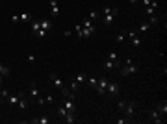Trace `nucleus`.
<instances>
[{"mask_svg": "<svg viewBox=\"0 0 167 124\" xmlns=\"http://www.w3.org/2000/svg\"><path fill=\"white\" fill-rule=\"evenodd\" d=\"M138 71H139V67H138V65L134 63V59H130V58H128V59H125V63H123V65L119 67V72H121L123 76H130V74H136Z\"/></svg>", "mask_w": 167, "mask_h": 124, "instance_id": "nucleus-1", "label": "nucleus"}, {"mask_svg": "<svg viewBox=\"0 0 167 124\" xmlns=\"http://www.w3.org/2000/svg\"><path fill=\"white\" fill-rule=\"evenodd\" d=\"M58 115H59V117L63 119V122H67V124H73L74 121H76V119H74V113L67 111V109H65L63 106H59V108H58Z\"/></svg>", "mask_w": 167, "mask_h": 124, "instance_id": "nucleus-2", "label": "nucleus"}, {"mask_svg": "<svg viewBox=\"0 0 167 124\" xmlns=\"http://www.w3.org/2000/svg\"><path fill=\"white\" fill-rule=\"evenodd\" d=\"M108 78H100L99 82H97V87H95V91H97V95H100V96H104L106 95V87H108Z\"/></svg>", "mask_w": 167, "mask_h": 124, "instance_id": "nucleus-3", "label": "nucleus"}, {"mask_svg": "<svg viewBox=\"0 0 167 124\" xmlns=\"http://www.w3.org/2000/svg\"><path fill=\"white\" fill-rule=\"evenodd\" d=\"M121 65H123V61H121V59H115V61H112V59H104V69H106V71L119 69Z\"/></svg>", "mask_w": 167, "mask_h": 124, "instance_id": "nucleus-4", "label": "nucleus"}, {"mask_svg": "<svg viewBox=\"0 0 167 124\" xmlns=\"http://www.w3.org/2000/svg\"><path fill=\"white\" fill-rule=\"evenodd\" d=\"M106 93H108L110 96H117V95H119V83H115V82H108Z\"/></svg>", "mask_w": 167, "mask_h": 124, "instance_id": "nucleus-5", "label": "nucleus"}, {"mask_svg": "<svg viewBox=\"0 0 167 124\" xmlns=\"http://www.w3.org/2000/svg\"><path fill=\"white\" fill-rule=\"evenodd\" d=\"M156 9H158V0H151V4L143 7L145 15H154V13H156Z\"/></svg>", "mask_w": 167, "mask_h": 124, "instance_id": "nucleus-6", "label": "nucleus"}, {"mask_svg": "<svg viewBox=\"0 0 167 124\" xmlns=\"http://www.w3.org/2000/svg\"><path fill=\"white\" fill-rule=\"evenodd\" d=\"M17 106H19L20 109H26V108H28V98H26V93H24V91L19 93V104H17Z\"/></svg>", "mask_w": 167, "mask_h": 124, "instance_id": "nucleus-7", "label": "nucleus"}, {"mask_svg": "<svg viewBox=\"0 0 167 124\" xmlns=\"http://www.w3.org/2000/svg\"><path fill=\"white\" fill-rule=\"evenodd\" d=\"M123 111H125V115L130 119V117L134 115V111H136V102H126V106H125Z\"/></svg>", "mask_w": 167, "mask_h": 124, "instance_id": "nucleus-8", "label": "nucleus"}, {"mask_svg": "<svg viewBox=\"0 0 167 124\" xmlns=\"http://www.w3.org/2000/svg\"><path fill=\"white\" fill-rule=\"evenodd\" d=\"M63 108H65L67 111H71V113L76 111V104H74V100H71V98H65V100H63Z\"/></svg>", "mask_w": 167, "mask_h": 124, "instance_id": "nucleus-9", "label": "nucleus"}, {"mask_svg": "<svg viewBox=\"0 0 167 124\" xmlns=\"http://www.w3.org/2000/svg\"><path fill=\"white\" fill-rule=\"evenodd\" d=\"M30 22H32V30H30V32H32V33H33V35L37 37V33L41 32V24H39V19H32Z\"/></svg>", "mask_w": 167, "mask_h": 124, "instance_id": "nucleus-10", "label": "nucleus"}, {"mask_svg": "<svg viewBox=\"0 0 167 124\" xmlns=\"http://www.w3.org/2000/svg\"><path fill=\"white\" fill-rule=\"evenodd\" d=\"M48 76H50V82L54 83V87H58V89H61V87L65 85V83H63V82H61V80L58 78V74H54V72H50Z\"/></svg>", "mask_w": 167, "mask_h": 124, "instance_id": "nucleus-11", "label": "nucleus"}, {"mask_svg": "<svg viewBox=\"0 0 167 124\" xmlns=\"http://www.w3.org/2000/svg\"><path fill=\"white\" fill-rule=\"evenodd\" d=\"M156 111L165 119V115H167V102L164 100V102H158V106H156Z\"/></svg>", "mask_w": 167, "mask_h": 124, "instance_id": "nucleus-12", "label": "nucleus"}, {"mask_svg": "<svg viewBox=\"0 0 167 124\" xmlns=\"http://www.w3.org/2000/svg\"><path fill=\"white\" fill-rule=\"evenodd\" d=\"M39 24H41V30H45V32H48L52 28V20L50 19H39Z\"/></svg>", "mask_w": 167, "mask_h": 124, "instance_id": "nucleus-13", "label": "nucleus"}, {"mask_svg": "<svg viewBox=\"0 0 167 124\" xmlns=\"http://www.w3.org/2000/svg\"><path fill=\"white\" fill-rule=\"evenodd\" d=\"M151 121H152V122H156V124H162L164 121H165V119H164V117H162V115H160L156 109H154V111L151 113Z\"/></svg>", "mask_w": 167, "mask_h": 124, "instance_id": "nucleus-14", "label": "nucleus"}, {"mask_svg": "<svg viewBox=\"0 0 167 124\" xmlns=\"http://www.w3.org/2000/svg\"><path fill=\"white\" fill-rule=\"evenodd\" d=\"M59 91H61V95H63L65 98H71V100H74V93H73V91H71V89H69L67 85H63V87H61Z\"/></svg>", "mask_w": 167, "mask_h": 124, "instance_id": "nucleus-15", "label": "nucleus"}, {"mask_svg": "<svg viewBox=\"0 0 167 124\" xmlns=\"http://www.w3.org/2000/svg\"><path fill=\"white\" fill-rule=\"evenodd\" d=\"M86 80H87V74H86V72H78V74H76V78H74V82H76L78 85H82Z\"/></svg>", "mask_w": 167, "mask_h": 124, "instance_id": "nucleus-16", "label": "nucleus"}, {"mask_svg": "<svg viewBox=\"0 0 167 124\" xmlns=\"http://www.w3.org/2000/svg\"><path fill=\"white\" fill-rule=\"evenodd\" d=\"M93 33H95V24H93V26H87V28H84V39L91 37Z\"/></svg>", "mask_w": 167, "mask_h": 124, "instance_id": "nucleus-17", "label": "nucleus"}, {"mask_svg": "<svg viewBox=\"0 0 167 124\" xmlns=\"http://www.w3.org/2000/svg\"><path fill=\"white\" fill-rule=\"evenodd\" d=\"M30 122L32 124H48L50 122V119H48V117H39V119H32Z\"/></svg>", "mask_w": 167, "mask_h": 124, "instance_id": "nucleus-18", "label": "nucleus"}, {"mask_svg": "<svg viewBox=\"0 0 167 124\" xmlns=\"http://www.w3.org/2000/svg\"><path fill=\"white\" fill-rule=\"evenodd\" d=\"M19 17H20V22H22V24H26V22H30V20H32V15H30L28 11H24V13H20Z\"/></svg>", "mask_w": 167, "mask_h": 124, "instance_id": "nucleus-19", "label": "nucleus"}, {"mask_svg": "<svg viewBox=\"0 0 167 124\" xmlns=\"http://www.w3.org/2000/svg\"><path fill=\"white\" fill-rule=\"evenodd\" d=\"M7 104L17 106L19 104V95H7Z\"/></svg>", "mask_w": 167, "mask_h": 124, "instance_id": "nucleus-20", "label": "nucleus"}, {"mask_svg": "<svg viewBox=\"0 0 167 124\" xmlns=\"http://www.w3.org/2000/svg\"><path fill=\"white\" fill-rule=\"evenodd\" d=\"M113 20H115V15H112V13H110V15H104V24H106V26H112Z\"/></svg>", "mask_w": 167, "mask_h": 124, "instance_id": "nucleus-21", "label": "nucleus"}, {"mask_svg": "<svg viewBox=\"0 0 167 124\" xmlns=\"http://www.w3.org/2000/svg\"><path fill=\"white\" fill-rule=\"evenodd\" d=\"M74 33L78 35V39H84V28H82V24H76L74 26Z\"/></svg>", "mask_w": 167, "mask_h": 124, "instance_id": "nucleus-22", "label": "nucleus"}, {"mask_svg": "<svg viewBox=\"0 0 167 124\" xmlns=\"http://www.w3.org/2000/svg\"><path fill=\"white\" fill-rule=\"evenodd\" d=\"M30 93H32V96H33V98H39V91H37L35 82H32V85H30Z\"/></svg>", "mask_w": 167, "mask_h": 124, "instance_id": "nucleus-23", "label": "nucleus"}, {"mask_svg": "<svg viewBox=\"0 0 167 124\" xmlns=\"http://www.w3.org/2000/svg\"><path fill=\"white\" fill-rule=\"evenodd\" d=\"M138 32H141V33H147V32H149V22H147V20H143V22L139 24Z\"/></svg>", "mask_w": 167, "mask_h": 124, "instance_id": "nucleus-24", "label": "nucleus"}, {"mask_svg": "<svg viewBox=\"0 0 167 124\" xmlns=\"http://www.w3.org/2000/svg\"><path fill=\"white\" fill-rule=\"evenodd\" d=\"M104 59H112V61H115V59H119V54H117V52H113V50H112V52H108V56H106V58H104Z\"/></svg>", "mask_w": 167, "mask_h": 124, "instance_id": "nucleus-25", "label": "nucleus"}, {"mask_svg": "<svg viewBox=\"0 0 167 124\" xmlns=\"http://www.w3.org/2000/svg\"><path fill=\"white\" fill-rule=\"evenodd\" d=\"M69 89H71V91H73V93H76V91H80V85H78V83H76V82H74V78H73V82H71V83H69Z\"/></svg>", "mask_w": 167, "mask_h": 124, "instance_id": "nucleus-26", "label": "nucleus"}, {"mask_svg": "<svg viewBox=\"0 0 167 124\" xmlns=\"http://www.w3.org/2000/svg\"><path fill=\"white\" fill-rule=\"evenodd\" d=\"M0 74L6 78V76L9 74V67H6V65H2V63H0Z\"/></svg>", "mask_w": 167, "mask_h": 124, "instance_id": "nucleus-27", "label": "nucleus"}, {"mask_svg": "<svg viewBox=\"0 0 167 124\" xmlns=\"http://www.w3.org/2000/svg\"><path fill=\"white\" fill-rule=\"evenodd\" d=\"M50 15H52V17L59 15V6H50Z\"/></svg>", "mask_w": 167, "mask_h": 124, "instance_id": "nucleus-28", "label": "nucleus"}, {"mask_svg": "<svg viewBox=\"0 0 167 124\" xmlns=\"http://www.w3.org/2000/svg\"><path fill=\"white\" fill-rule=\"evenodd\" d=\"M125 37H126V33H117V35H115V43H123Z\"/></svg>", "mask_w": 167, "mask_h": 124, "instance_id": "nucleus-29", "label": "nucleus"}, {"mask_svg": "<svg viewBox=\"0 0 167 124\" xmlns=\"http://www.w3.org/2000/svg\"><path fill=\"white\" fill-rule=\"evenodd\" d=\"M132 45H134V46H139V45H141V39H139L138 35H134V37H132Z\"/></svg>", "mask_w": 167, "mask_h": 124, "instance_id": "nucleus-30", "label": "nucleus"}, {"mask_svg": "<svg viewBox=\"0 0 167 124\" xmlns=\"http://www.w3.org/2000/svg\"><path fill=\"white\" fill-rule=\"evenodd\" d=\"M99 17V11H89V15H87V19H91V20H95Z\"/></svg>", "mask_w": 167, "mask_h": 124, "instance_id": "nucleus-31", "label": "nucleus"}, {"mask_svg": "<svg viewBox=\"0 0 167 124\" xmlns=\"http://www.w3.org/2000/svg\"><path fill=\"white\" fill-rule=\"evenodd\" d=\"M149 20H151V24H158V17H156V13H154V15H149Z\"/></svg>", "mask_w": 167, "mask_h": 124, "instance_id": "nucleus-32", "label": "nucleus"}, {"mask_svg": "<svg viewBox=\"0 0 167 124\" xmlns=\"http://www.w3.org/2000/svg\"><path fill=\"white\" fill-rule=\"evenodd\" d=\"M97 82H99V80H97V78H89V80H87V83H89V85H91V87H93V89H95V87H97Z\"/></svg>", "mask_w": 167, "mask_h": 124, "instance_id": "nucleus-33", "label": "nucleus"}, {"mask_svg": "<svg viewBox=\"0 0 167 124\" xmlns=\"http://www.w3.org/2000/svg\"><path fill=\"white\" fill-rule=\"evenodd\" d=\"M125 106H126V100H119V104H117V109H119V111H123V109H125Z\"/></svg>", "mask_w": 167, "mask_h": 124, "instance_id": "nucleus-34", "label": "nucleus"}, {"mask_svg": "<svg viewBox=\"0 0 167 124\" xmlns=\"http://www.w3.org/2000/svg\"><path fill=\"white\" fill-rule=\"evenodd\" d=\"M11 22H13V24H19V22H20V17H19V15H13V17H11Z\"/></svg>", "mask_w": 167, "mask_h": 124, "instance_id": "nucleus-35", "label": "nucleus"}, {"mask_svg": "<svg viewBox=\"0 0 167 124\" xmlns=\"http://www.w3.org/2000/svg\"><path fill=\"white\" fill-rule=\"evenodd\" d=\"M45 102H46V104H52V102H54V96H52V95H48V96L45 98Z\"/></svg>", "mask_w": 167, "mask_h": 124, "instance_id": "nucleus-36", "label": "nucleus"}, {"mask_svg": "<svg viewBox=\"0 0 167 124\" xmlns=\"http://www.w3.org/2000/svg\"><path fill=\"white\" fill-rule=\"evenodd\" d=\"M0 95H2L4 98H7V95H9V91H7V89H2V91H0Z\"/></svg>", "mask_w": 167, "mask_h": 124, "instance_id": "nucleus-37", "label": "nucleus"}, {"mask_svg": "<svg viewBox=\"0 0 167 124\" xmlns=\"http://www.w3.org/2000/svg\"><path fill=\"white\" fill-rule=\"evenodd\" d=\"M28 61H30V63H33V61H35V56H32V54H30V56H28Z\"/></svg>", "mask_w": 167, "mask_h": 124, "instance_id": "nucleus-38", "label": "nucleus"}, {"mask_svg": "<svg viewBox=\"0 0 167 124\" xmlns=\"http://www.w3.org/2000/svg\"><path fill=\"white\" fill-rule=\"evenodd\" d=\"M139 2H141V4H143V7H145V6H149V4H151V0H139Z\"/></svg>", "mask_w": 167, "mask_h": 124, "instance_id": "nucleus-39", "label": "nucleus"}, {"mask_svg": "<svg viewBox=\"0 0 167 124\" xmlns=\"http://www.w3.org/2000/svg\"><path fill=\"white\" fill-rule=\"evenodd\" d=\"M50 2V6H58V0H48Z\"/></svg>", "mask_w": 167, "mask_h": 124, "instance_id": "nucleus-40", "label": "nucleus"}, {"mask_svg": "<svg viewBox=\"0 0 167 124\" xmlns=\"http://www.w3.org/2000/svg\"><path fill=\"white\" fill-rule=\"evenodd\" d=\"M2 83H4V76L0 74V85H2Z\"/></svg>", "mask_w": 167, "mask_h": 124, "instance_id": "nucleus-41", "label": "nucleus"}, {"mask_svg": "<svg viewBox=\"0 0 167 124\" xmlns=\"http://www.w3.org/2000/svg\"><path fill=\"white\" fill-rule=\"evenodd\" d=\"M128 2H130V4H138L139 0H128Z\"/></svg>", "mask_w": 167, "mask_h": 124, "instance_id": "nucleus-42", "label": "nucleus"}]
</instances>
